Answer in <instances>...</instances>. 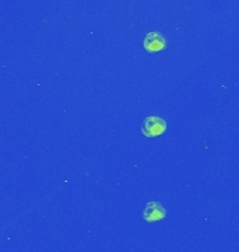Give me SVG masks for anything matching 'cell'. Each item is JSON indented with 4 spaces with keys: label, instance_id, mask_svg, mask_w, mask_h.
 <instances>
[{
    "label": "cell",
    "instance_id": "obj_1",
    "mask_svg": "<svg viewBox=\"0 0 239 252\" xmlns=\"http://www.w3.org/2000/svg\"><path fill=\"white\" fill-rule=\"evenodd\" d=\"M167 130V121L161 117H149L143 121L142 133L146 137H157Z\"/></svg>",
    "mask_w": 239,
    "mask_h": 252
},
{
    "label": "cell",
    "instance_id": "obj_2",
    "mask_svg": "<svg viewBox=\"0 0 239 252\" xmlns=\"http://www.w3.org/2000/svg\"><path fill=\"white\" fill-rule=\"evenodd\" d=\"M167 216V210L158 202H149L143 212V219L147 223H155L159 220H164Z\"/></svg>",
    "mask_w": 239,
    "mask_h": 252
},
{
    "label": "cell",
    "instance_id": "obj_3",
    "mask_svg": "<svg viewBox=\"0 0 239 252\" xmlns=\"http://www.w3.org/2000/svg\"><path fill=\"white\" fill-rule=\"evenodd\" d=\"M144 48L149 52H159L167 48V39L159 32H149L144 39Z\"/></svg>",
    "mask_w": 239,
    "mask_h": 252
}]
</instances>
